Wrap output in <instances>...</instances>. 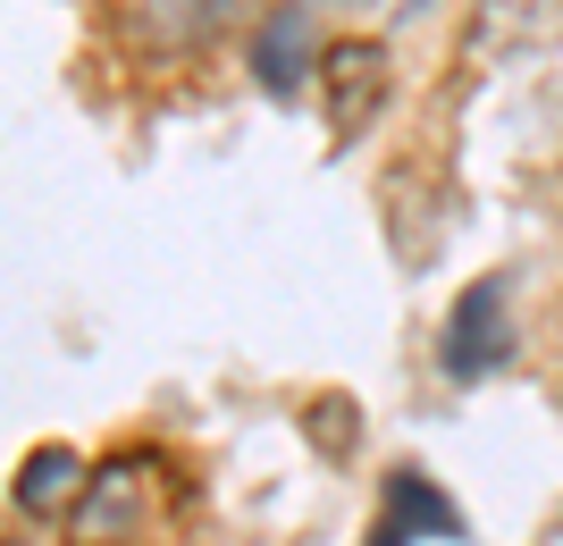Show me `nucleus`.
<instances>
[{"label": "nucleus", "instance_id": "f257e3e1", "mask_svg": "<svg viewBox=\"0 0 563 546\" xmlns=\"http://www.w3.org/2000/svg\"><path fill=\"white\" fill-rule=\"evenodd\" d=\"M505 361H514V278L488 269V278H471L463 294H454L446 328H438V370H446L454 387H479L488 370H505Z\"/></svg>", "mask_w": 563, "mask_h": 546}, {"label": "nucleus", "instance_id": "f03ea898", "mask_svg": "<svg viewBox=\"0 0 563 546\" xmlns=\"http://www.w3.org/2000/svg\"><path fill=\"white\" fill-rule=\"evenodd\" d=\"M244 59H253V76H261L269 101H303V85H320V59H329V51H320V34H311L303 0H278V9L253 25Z\"/></svg>", "mask_w": 563, "mask_h": 546}, {"label": "nucleus", "instance_id": "7ed1b4c3", "mask_svg": "<svg viewBox=\"0 0 563 546\" xmlns=\"http://www.w3.org/2000/svg\"><path fill=\"white\" fill-rule=\"evenodd\" d=\"M320 93H329L336 143H353L362 119L387 101V51H378V43H329V59H320Z\"/></svg>", "mask_w": 563, "mask_h": 546}, {"label": "nucleus", "instance_id": "20e7f679", "mask_svg": "<svg viewBox=\"0 0 563 546\" xmlns=\"http://www.w3.org/2000/svg\"><path fill=\"white\" fill-rule=\"evenodd\" d=\"M143 504H152V488H143L135 463H118V471H93V488H85V504L68 513L76 546H126L143 522Z\"/></svg>", "mask_w": 563, "mask_h": 546}, {"label": "nucleus", "instance_id": "39448f33", "mask_svg": "<svg viewBox=\"0 0 563 546\" xmlns=\"http://www.w3.org/2000/svg\"><path fill=\"white\" fill-rule=\"evenodd\" d=\"M85 488H93V471H85V454L76 446H34L18 463V513H34V522H68L76 504H85Z\"/></svg>", "mask_w": 563, "mask_h": 546}, {"label": "nucleus", "instance_id": "423d86ee", "mask_svg": "<svg viewBox=\"0 0 563 546\" xmlns=\"http://www.w3.org/2000/svg\"><path fill=\"white\" fill-rule=\"evenodd\" d=\"M563 34V0H479L471 9V59H514V51H539Z\"/></svg>", "mask_w": 563, "mask_h": 546}, {"label": "nucleus", "instance_id": "0eeeda50", "mask_svg": "<svg viewBox=\"0 0 563 546\" xmlns=\"http://www.w3.org/2000/svg\"><path fill=\"white\" fill-rule=\"evenodd\" d=\"M235 0H143V25L161 34L168 51H186V43H211L219 25H228Z\"/></svg>", "mask_w": 563, "mask_h": 546}, {"label": "nucleus", "instance_id": "6e6552de", "mask_svg": "<svg viewBox=\"0 0 563 546\" xmlns=\"http://www.w3.org/2000/svg\"><path fill=\"white\" fill-rule=\"evenodd\" d=\"M345 9H371V0H345Z\"/></svg>", "mask_w": 563, "mask_h": 546}]
</instances>
